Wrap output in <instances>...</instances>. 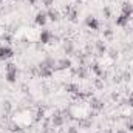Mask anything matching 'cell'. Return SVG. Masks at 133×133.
Here are the masks:
<instances>
[{"mask_svg":"<svg viewBox=\"0 0 133 133\" xmlns=\"http://www.w3.org/2000/svg\"><path fill=\"white\" fill-rule=\"evenodd\" d=\"M53 33L50 31V30H42L40 34H39V40H40V43H51L53 42Z\"/></svg>","mask_w":133,"mask_h":133,"instance_id":"cell-1","label":"cell"},{"mask_svg":"<svg viewBox=\"0 0 133 133\" xmlns=\"http://www.w3.org/2000/svg\"><path fill=\"white\" fill-rule=\"evenodd\" d=\"M12 56H14V51H12V48H9V46H5V45H2V46H0V61L11 59Z\"/></svg>","mask_w":133,"mask_h":133,"instance_id":"cell-2","label":"cell"},{"mask_svg":"<svg viewBox=\"0 0 133 133\" xmlns=\"http://www.w3.org/2000/svg\"><path fill=\"white\" fill-rule=\"evenodd\" d=\"M46 20H48V16H46V12H43V11H39V12L36 14V17H34V22H36V25H39V26H45V25H46Z\"/></svg>","mask_w":133,"mask_h":133,"instance_id":"cell-3","label":"cell"},{"mask_svg":"<svg viewBox=\"0 0 133 133\" xmlns=\"http://www.w3.org/2000/svg\"><path fill=\"white\" fill-rule=\"evenodd\" d=\"M85 25L90 28V30H95V31H98L99 30V20L96 19V17H93V16H88L87 19H85Z\"/></svg>","mask_w":133,"mask_h":133,"instance_id":"cell-4","label":"cell"},{"mask_svg":"<svg viewBox=\"0 0 133 133\" xmlns=\"http://www.w3.org/2000/svg\"><path fill=\"white\" fill-rule=\"evenodd\" d=\"M66 68H71V61L70 59H61V61L56 62L54 71H57V70H66Z\"/></svg>","mask_w":133,"mask_h":133,"instance_id":"cell-5","label":"cell"},{"mask_svg":"<svg viewBox=\"0 0 133 133\" xmlns=\"http://www.w3.org/2000/svg\"><path fill=\"white\" fill-rule=\"evenodd\" d=\"M17 76H19V70H12V71H6L5 73V79L9 84H14L17 81Z\"/></svg>","mask_w":133,"mask_h":133,"instance_id":"cell-6","label":"cell"},{"mask_svg":"<svg viewBox=\"0 0 133 133\" xmlns=\"http://www.w3.org/2000/svg\"><path fill=\"white\" fill-rule=\"evenodd\" d=\"M46 16H48V19H50V20H53V22H57V20L61 19V14H59V11H57V9H54L53 6H51V8H48V11H46Z\"/></svg>","mask_w":133,"mask_h":133,"instance_id":"cell-7","label":"cell"},{"mask_svg":"<svg viewBox=\"0 0 133 133\" xmlns=\"http://www.w3.org/2000/svg\"><path fill=\"white\" fill-rule=\"evenodd\" d=\"M51 122H53V125H54V127H61V125L65 122V116H62L61 113H56V115H53Z\"/></svg>","mask_w":133,"mask_h":133,"instance_id":"cell-8","label":"cell"},{"mask_svg":"<svg viewBox=\"0 0 133 133\" xmlns=\"http://www.w3.org/2000/svg\"><path fill=\"white\" fill-rule=\"evenodd\" d=\"M130 19L132 17H129V16H124V14H121L119 17H116V26H127L129 25V22H130Z\"/></svg>","mask_w":133,"mask_h":133,"instance_id":"cell-9","label":"cell"},{"mask_svg":"<svg viewBox=\"0 0 133 133\" xmlns=\"http://www.w3.org/2000/svg\"><path fill=\"white\" fill-rule=\"evenodd\" d=\"M121 14L132 17V14H133V5H132V3H129V2L122 3V12H121Z\"/></svg>","mask_w":133,"mask_h":133,"instance_id":"cell-10","label":"cell"},{"mask_svg":"<svg viewBox=\"0 0 133 133\" xmlns=\"http://www.w3.org/2000/svg\"><path fill=\"white\" fill-rule=\"evenodd\" d=\"M90 107L95 110V111H101L102 108H104V102L99 99H91L90 101Z\"/></svg>","mask_w":133,"mask_h":133,"instance_id":"cell-11","label":"cell"},{"mask_svg":"<svg viewBox=\"0 0 133 133\" xmlns=\"http://www.w3.org/2000/svg\"><path fill=\"white\" fill-rule=\"evenodd\" d=\"M91 71H93L96 76H99V77H102V76H104V70H102L98 64H93V65H91Z\"/></svg>","mask_w":133,"mask_h":133,"instance_id":"cell-12","label":"cell"},{"mask_svg":"<svg viewBox=\"0 0 133 133\" xmlns=\"http://www.w3.org/2000/svg\"><path fill=\"white\" fill-rule=\"evenodd\" d=\"M65 90L68 91V93H73V95L79 91V88H77V85H76V84H66V85H65Z\"/></svg>","mask_w":133,"mask_h":133,"instance_id":"cell-13","label":"cell"},{"mask_svg":"<svg viewBox=\"0 0 133 133\" xmlns=\"http://www.w3.org/2000/svg\"><path fill=\"white\" fill-rule=\"evenodd\" d=\"M96 48H98L99 54H104V53L107 51V46H105V43H104L102 40H98V42H96Z\"/></svg>","mask_w":133,"mask_h":133,"instance_id":"cell-14","label":"cell"},{"mask_svg":"<svg viewBox=\"0 0 133 133\" xmlns=\"http://www.w3.org/2000/svg\"><path fill=\"white\" fill-rule=\"evenodd\" d=\"M64 50H65L66 54H70V53L73 51V43H71V42H65V45H64Z\"/></svg>","mask_w":133,"mask_h":133,"instance_id":"cell-15","label":"cell"},{"mask_svg":"<svg viewBox=\"0 0 133 133\" xmlns=\"http://www.w3.org/2000/svg\"><path fill=\"white\" fill-rule=\"evenodd\" d=\"M12 70H17V65H16V64H12V62L6 64V66H5V71H12Z\"/></svg>","mask_w":133,"mask_h":133,"instance_id":"cell-16","label":"cell"},{"mask_svg":"<svg viewBox=\"0 0 133 133\" xmlns=\"http://www.w3.org/2000/svg\"><path fill=\"white\" fill-rule=\"evenodd\" d=\"M95 87L96 88H104V79H95Z\"/></svg>","mask_w":133,"mask_h":133,"instance_id":"cell-17","label":"cell"},{"mask_svg":"<svg viewBox=\"0 0 133 133\" xmlns=\"http://www.w3.org/2000/svg\"><path fill=\"white\" fill-rule=\"evenodd\" d=\"M127 132H133V118L127 121Z\"/></svg>","mask_w":133,"mask_h":133,"instance_id":"cell-18","label":"cell"},{"mask_svg":"<svg viewBox=\"0 0 133 133\" xmlns=\"http://www.w3.org/2000/svg\"><path fill=\"white\" fill-rule=\"evenodd\" d=\"M2 40H6V42H8V43H9V42H11V40H12V37H11V36H9V34H3V36H2Z\"/></svg>","mask_w":133,"mask_h":133,"instance_id":"cell-19","label":"cell"},{"mask_svg":"<svg viewBox=\"0 0 133 133\" xmlns=\"http://www.w3.org/2000/svg\"><path fill=\"white\" fill-rule=\"evenodd\" d=\"M66 133H79V129H76V127H68V129H66Z\"/></svg>","mask_w":133,"mask_h":133,"instance_id":"cell-20","label":"cell"},{"mask_svg":"<svg viewBox=\"0 0 133 133\" xmlns=\"http://www.w3.org/2000/svg\"><path fill=\"white\" fill-rule=\"evenodd\" d=\"M127 104H129V107L133 108V91L130 93V96H129V99H127Z\"/></svg>","mask_w":133,"mask_h":133,"instance_id":"cell-21","label":"cell"},{"mask_svg":"<svg viewBox=\"0 0 133 133\" xmlns=\"http://www.w3.org/2000/svg\"><path fill=\"white\" fill-rule=\"evenodd\" d=\"M111 36H113V31L111 30H105L104 31V37H111Z\"/></svg>","mask_w":133,"mask_h":133,"instance_id":"cell-22","label":"cell"},{"mask_svg":"<svg viewBox=\"0 0 133 133\" xmlns=\"http://www.w3.org/2000/svg\"><path fill=\"white\" fill-rule=\"evenodd\" d=\"M42 3H43L45 6H48V8H51V5H53V0H42Z\"/></svg>","mask_w":133,"mask_h":133,"instance_id":"cell-23","label":"cell"},{"mask_svg":"<svg viewBox=\"0 0 133 133\" xmlns=\"http://www.w3.org/2000/svg\"><path fill=\"white\" fill-rule=\"evenodd\" d=\"M3 108H5V110H6V111H9V110H11V104H9V102H8V101H6V102H5V104H3Z\"/></svg>","mask_w":133,"mask_h":133,"instance_id":"cell-24","label":"cell"},{"mask_svg":"<svg viewBox=\"0 0 133 133\" xmlns=\"http://www.w3.org/2000/svg\"><path fill=\"white\" fill-rule=\"evenodd\" d=\"M130 77H132L130 73H124V79H125V81H130Z\"/></svg>","mask_w":133,"mask_h":133,"instance_id":"cell-25","label":"cell"},{"mask_svg":"<svg viewBox=\"0 0 133 133\" xmlns=\"http://www.w3.org/2000/svg\"><path fill=\"white\" fill-rule=\"evenodd\" d=\"M104 14H105L107 17H110V9H108V8H104Z\"/></svg>","mask_w":133,"mask_h":133,"instance_id":"cell-26","label":"cell"},{"mask_svg":"<svg viewBox=\"0 0 133 133\" xmlns=\"http://www.w3.org/2000/svg\"><path fill=\"white\" fill-rule=\"evenodd\" d=\"M116 133H129V132H127V129H119V130H116Z\"/></svg>","mask_w":133,"mask_h":133,"instance_id":"cell-27","label":"cell"},{"mask_svg":"<svg viewBox=\"0 0 133 133\" xmlns=\"http://www.w3.org/2000/svg\"><path fill=\"white\" fill-rule=\"evenodd\" d=\"M111 99H113V101H118V99H119V96H118L116 93H113V95H111Z\"/></svg>","mask_w":133,"mask_h":133,"instance_id":"cell-28","label":"cell"},{"mask_svg":"<svg viewBox=\"0 0 133 133\" xmlns=\"http://www.w3.org/2000/svg\"><path fill=\"white\" fill-rule=\"evenodd\" d=\"M28 2H30V3H31V5H34V3H36V2H37V0H28Z\"/></svg>","mask_w":133,"mask_h":133,"instance_id":"cell-29","label":"cell"},{"mask_svg":"<svg viewBox=\"0 0 133 133\" xmlns=\"http://www.w3.org/2000/svg\"><path fill=\"white\" fill-rule=\"evenodd\" d=\"M76 2H79V3H81V2H82V0H76Z\"/></svg>","mask_w":133,"mask_h":133,"instance_id":"cell-30","label":"cell"},{"mask_svg":"<svg viewBox=\"0 0 133 133\" xmlns=\"http://www.w3.org/2000/svg\"><path fill=\"white\" fill-rule=\"evenodd\" d=\"M2 2H3V0H0V3H2Z\"/></svg>","mask_w":133,"mask_h":133,"instance_id":"cell-31","label":"cell"}]
</instances>
